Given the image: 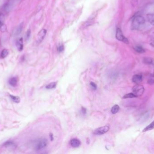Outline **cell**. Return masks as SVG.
<instances>
[{"mask_svg": "<svg viewBox=\"0 0 154 154\" xmlns=\"http://www.w3.org/2000/svg\"><path fill=\"white\" fill-rule=\"evenodd\" d=\"M134 49L136 52H137L138 53H144L145 52L144 49L143 48V47L140 45H137L135 46Z\"/></svg>", "mask_w": 154, "mask_h": 154, "instance_id": "obj_14", "label": "cell"}, {"mask_svg": "<svg viewBox=\"0 0 154 154\" xmlns=\"http://www.w3.org/2000/svg\"><path fill=\"white\" fill-rule=\"evenodd\" d=\"M10 99H12V101H13L14 102H15V103H17L18 104L19 103L20 101V98H19V97L18 96H14V95H10Z\"/></svg>", "mask_w": 154, "mask_h": 154, "instance_id": "obj_16", "label": "cell"}, {"mask_svg": "<svg viewBox=\"0 0 154 154\" xmlns=\"http://www.w3.org/2000/svg\"><path fill=\"white\" fill-rule=\"evenodd\" d=\"M23 27V23L20 24L19 25H18L14 30V31L13 33L14 35L16 36L19 35L22 32Z\"/></svg>", "mask_w": 154, "mask_h": 154, "instance_id": "obj_10", "label": "cell"}, {"mask_svg": "<svg viewBox=\"0 0 154 154\" xmlns=\"http://www.w3.org/2000/svg\"><path fill=\"white\" fill-rule=\"evenodd\" d=\"M119 109H120L119 106L116 104V105H115L114 106L112 107V108H111V112L113 114H116V113H118V111L119 110Z\"/></svg>", "mask_w": 154, "mask_h": 154, "instance_id": "obj_17", "label": "cell"}, {"mask_svg": "<svg viewBox=\"0 0 154 154\" xmlns=\"http://www.w3.org/2000/svg\"><path fill=\"white\" fill-rule=\"evenodd\" d=\"M136 97L137 96L133 93H130V94H127L125 95L123 97V98L127 99V98H136Z\"/></svg>", "mask_w": 154, "mask_h": 154, "instance_id": "obj_21", "label": "cell"}, {"mask_svg": "<svg viewBox=\"0 0 154 154\" xmlns=\"http://www.w3.org/2000/svg\"><path fill=\"white\" fill-rule=\"evenodd\" d=\"M145 19L141 15H137L134 17L132 19L131 28L132 29L137 30L140 28V27L145 24Z\"/></svg>", "mask_w": 154, "mask_h": 154, "instance_id": "obj_1", "label": "cell"}, {"mask_svg": "<svg viewBox=\"0 0 154 154\" xmlns=\"http://www.w3.org/2000/svg\"><path fill=\"white\" fill-rule=\"evenodd\" d=\"M143 62L147 65H154V59L150 57H145L143 59Z\"/></svg>", "mask_w": 154, "mask_h": 154, "instance_id": "obj_11", "label": "cell"}, {"mask_svg": "<svg viewBox=\"0 0 154 154\" xmlns=\"http://www.w3.org/2000/svg\"><path fill=\"white\" fill-rule=\"evenodd\" d=\"M46 34V30L45 29H43L39 32L37 36V42L38 43H40L43 40Z\"/></svg>", "mask_w": 154, "mask_h": 154, "instance_id": "obj_6", "label": "cell"}, {"mask_svg": "<svg viewBox=\"0 0 154 154\" xmlns=\"http://www.w3.org/2000/svg\"><path fill=\"white\" fill-rule=\"evenodd\" d=\"M147 83L150 85H152L154 84V77L153 76H150L147 80Z\"/></svg>", "mask_w": 154, "mask_h": 154, "instance_id": "obj_22", "label": "cell"}, {"mask_svg": "<svg viewBox=\"0 0 154 154\" xmlns=\"http://www.w3.org/2000/svg\"><path fill=\"white\" fill-rule=\"evenodd\" d=\"M110 129V127L108 126H105L98 128L95 130L93 132L95 135H102L107 133Z\"/></svg>", "mask_w": 154, "mask_h": 154, "instance_id": "obj_5", "label": "cell"}, {"mask_svg": "<svg viewBox=\"0 0 154 154\" xmlns=\"http://www.w3.org/2000/svg\"><path fill=\"white\" fill-rule=\"evenodd\" d=\"M64 47L62 45H60L58 48V51L59 52H62L64 50Z\"/></svg>", "mask_w": 154, "mask_h": 154, "instance_id": "obj_27", "label": "cell"}, {"mask_svg": "<svg viewBox=\"0 0 154 154\" xmlns=\"http://www.w3.org/2000/svg\"><path fill=\"white\" fill-rule=\"evenodd\" d=\"M132 93L137 97L141 96L143 94L144 91V88L142 85L137 84L132 88Z\"/></svg>", "mask_w": 154, "mask_h": 154, "instance_id": "obj_3", "label": "cell"}, {"mask_svg": "<svg viewBox=\"0 0 154 154\" xmlns=\"http://www.w3.org/2000/svg\"><path fill=\"white\" fill-rule=\"evenodd\" d=\"M30 35H31V30L29 29L27 30V31L26 32V33L25 34V39L26 41L29 39Z\"/></svg>", "mask_w": 154, "mask_h": 154, "instance_id": "obj_24", "label": "cell"}, {"mask_svg": "<svg viewBox=\"0 0 154 154\" xmlns=\"http://www.w3.org/2000/svg\"><path fill=\"white\" fill-rule=\"evenodd\" d=\"M82 113H83V114H85V113H86V108H82Z\"/></svg>", "mask_w": 154, "mask_h": 154, "instance_id": "obj_28", "label": "cell"}, {"mask_svg": "<svg viewBox=\"0 0 154 154\" xmlns=\"http://www.w3.org/2000/svg\"><path fill=\"white\" fill-rule=\"evenodd\" d=\"M142 80V75L140 74H136L134 75L132 78V82H134L135 84H139Z\"/></svg>", "mask_w": 154, "mask_h": 154, "instance_id": "obj_7", "label": "cell"}, {"mask_svg": "<svg viewBox=\"0 0 154 154\" xmlns=\"http://www.w3.org/2000/svg\"><path fill=\"white\" fill-rule=\"evenodd\" d=\"M152 38L153 39H154V33H153V34H152Z\"/></svg>", "mask_w": 154, "mask_h": 154, "instance_id": "obj_30", "label": "cell"}, {"mask_svg": "<svg viewBox=\"0 0 154 154\" xmlns=\"http://www.w3.org/2000/svg\"><path fill=\"white\" fill-rule=\"evenodd\" d=\"M48 141L46 138H42L37 141L35 146L34 149L36 151H40L43 149L47 146Z\"/></svg>", "mask_w": 154, "mask_h": 154, "instance_id": "obj_2", "label": "cell"}, {"mask_svg": "<svg viewBox=\"0 0 154 154\" xmlns=\"http://www.w3.org/2000/svg\"><path fill=\"white\" fill-rule=\"evenodd\" d=\"M154 128V120L151 123H150L149 125L147 126L142 131V132H146L148 131L152 130Z\"/></svg>", "mask_w": 154, "mask_h": 154, "instance_id": "obj_15", "label": "cell"}, {"mask_svg": "<svg viewBox=\"0 0 154 154\" xmlns=\"http://www.w3.org/2000/svg\"><path fill=\"white\" fill-rule=\"evenodd\" d=\"M8 54H9V50L7 49H4L1 52L0 57L2 58H6Z\"/></svg>", "mask_w": 154, "mask_h": 154, "instance_id": "obj_18", "label": "cell"}, {"mask_svg": "<svg viewBox=\"0 0 154 154\" xmlns=\"http://www.w3.org/2000/svg\"><path fill=\"white\" fill-rule=\"evenodd\" d=\"M16 45L17 49L19 51H21L23 49L24 44H23V38H19L17 40L16 42Z\"/></svg>", "mask_w": 154, "mask_h": 154, "instance_id": "obj_9", "label": "cell"}, {"mask_svg": "<svg viewBox=\"0 0 154 154\" xmlns=\"http://www.w3.org/2000/svg\"><path fill=\"white\" fill-rule=\"evenodd\" d=\"M9 83L11 86H16L17 85V84H18V79H17V78L15 77L11 78L9 79Z\"/></svg>", "mask_w": 154, "mask_h": 154, "instance_id": "obj_12", "label": "cell"}, {"mask_svg": "<svg viewBox=\"0 0 154 154\" xmlns=\"http://www.w3.org/2000/svg\"><path fill=\"white\" fill-rule=\"evenodd\" d=\"M14 145H15V143L12 141H7V142H6L4 143L3 146L5 147H10V146H12Z\"/></svg>", "mask_w": 154, "mask_h": 154, "instance_id": "obj_23", "label": "cell"}, {"mask_svg": "<svg viewBox=\"0 0 154 154\" xmlns=\"http://www.w3.org/2000/svg\"><path fill=\"white\" fill-rule=\"evenodd\" d=\"M150 45H151V46L154 48V39L151 41V42L150 43Z\"/></svg>", "mask_w": 154, "mask_h": 154, "instance_id": "obj_29", "label": "cell"}, {"mask_svg": "<svg viewBox=\"0 0 154 154\" xmlns=\"http://www.w3.org/2000/svg\"><path fill=\"white\" fill-rule=\"evenodd\" d=\"M5 17L3 13H0V25L5 24Z\"/></svg>", "mask_w": 154, "mask_h": 154, "instance_id": "obj_20", "label": "cell"}, {"mask_svg": "<svg viewBox=\"0 0 154 154\" xmlns=\"http://www.w3.org/2000/svg\"><path fill=\"white\" fill-rule=\"evenodd\" d=\"M116 39L119 41L123 42L126 44L129 43V42L128 39H127L124 35L123 34V32L120 29L118 28L116 30Z\"/></svg>", "mask_w": 154, "mask_h": 154, "instance_id": "obj_4", "label": "cell"}, {"mask_svg": "<svg viewBox=\"0 0 154 154\" xmlns=\"http://www.w3.org/2000/svg\"><path fill=\"white\" fill-rule=\"evenodd\" d=\"M7 28L5 24H3L2 25H0V30L2 32H5L6 31Z\"/></svg>", "mask_w": 154, "mask_h": 154, "instance_id": "obj_25", "label": "cell"}, {"mask_svg": "<svg viewBox=\"0 0 154 154\" xmlns=\"http://www.w3.org/2000/svg\"><path fill=\"white\" fill-rule=\"evenodd\" d=\"M70 144L72 147H77L81 145V142L77 138H74L70 140Z\"/></svg>", "mask_w": 154, "mask_h": 154, "instance_id": "obj_8", "label": "cell"}, {"mask_svg": "<svg viewBox=\"0 0 154 154\" xmlns=\"http://www.w3.org/2000/svg\"><path fill=\"white\" fill-rule=\"evenodd\" d=\"M90 85L92 88V89H94V90H96L97 88V86H96V84L94 83V82H91L90 83Z\"/></svg>", "mask_w": 154, "mask_h": 154, "instance_id": "obj_26", "label": "cell"}, {"mask_svg": "<svg viewBox=\"0 0 154 154\" xmlns=\"http://www.w3.org/2000/svg\"><path fill=\"white\" fill-rule=\"evenodd\" d=\"M56 85V83L52 82L47 85L46 86V88L47 89H52L55 88Z\"/></svg>", "mask_w": 154, "mask_h": 154, "instance_id": "obj_19", "label": "cell"}, {"mask_svg": "<svg viewBox=\"0 0 154 154\" xmlns=\"http://www.w3.org/2000/svg\"><path fill=\"white\" fill-rule=\"evenodd\" d=\"M147 18L150 24L154 26V14H147Z\"/></svg>", "mask_w": 154, "mask_h": 154, "instance_id": "obj_13", "label": "cell"}]
</instances>
